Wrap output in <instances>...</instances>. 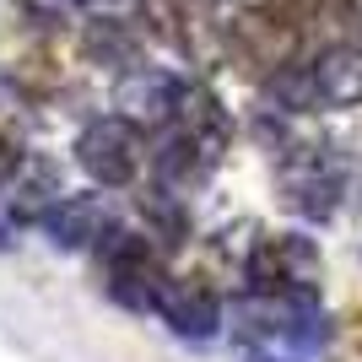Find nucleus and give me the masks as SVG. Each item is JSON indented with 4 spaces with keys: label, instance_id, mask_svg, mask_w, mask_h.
<instances>
[{
    "label": "nucleus",
    "instance_id": "nucleus-1",
    "mask_svg": "<svg viewBox=\"0 0 362 362\" xmlns=\"http://www.w3.org/2000/svg\"><path fill=\"white\" fill-rule=\"evenodd\" d=\"M233 341L238 362H314L319 346L330 341V319L319 298H249L233 308Z\"/></svg>",
    "mask_w": 362,
    "mask_h": 362
},
{
    "label": "nucleus",
    "instance_id": "nucleus-2",
    "mask_svg": "<svg viewBox=\"0 0 362 362\" xmlns=\"http://www.w3.org/2000/svg\"><path fill=\"white\" fill-rule=\"evenodd\" d=\"M173 119L179 124L163 136V146L151 151V168H157L163 189H195V184H206L216 173L233 124H227V108L216 103L211 87H184V103Z\"/></svg>",
    "mask_w": 362,
    "mask_h": 362
},
{
    "label": "nucleus",
    "instance_id": "nucleus-3",
    "mask_svg": "<svg viewBox=\"0 0 362 362\" xmlns=\"http://www.w3.org/2000/svg\"><path fill=\"white\" fill-rule=\"evenodd\" d=\"M276 189L298 216L330 222L341 195H346V157L330 141H298L276 157Z\"/></svg>",
    "mask_w": 362,
    "mask_h": 362
},
{
    "label": "nucleus",
    "instance_id": "nucleus-4",
    "mask_svg": "<svg viewBox=\"0 0 362 362\" xmlns=\"http://www.w3.org/2000/svg\"><path fill=\"white\" fill-rule=\"evenodd\" d=\"M271 92L287 108H351L362 103V49L335 44L303 71H281Z\"/></svg>",
    "mask_w": 362,
    "mask_h": 362
},
{
    "label": "nucleus",
    "instance_id": "nucleus-5",
    "mask_svg": "<svg viewBox=\"0 0 362 362\" xmlns=\"http://www.w3.org/2000/svg\"><path fill=\"white\" fill-rule=\"evenodd\" d=\"M319 276H325V259L298 233L259 238L249 265H243L249 292H265V298H319Z\"/></svg>",
    "mask_w": 362,
    "mask_h": 362
},
{
    "label": "nucleus",
    "instance_id": "nucleus-6",
    "mask_svg": "<svg viewBox=\"0 0 362 362\" xmlns=\"http://www.w3.org/2000/svg\"><path fill=\"white\" fill-rule=\"evenodd\" d=\"M98 259H103V287L114 303L124 308H157V292H163V265H157V249L136 233H108L98 243Z\"/></svg>",
    "mask_w": 362,
    "mask_h": 362
},
{
    "label": "nucleus",
    "instance_id": "nucleus-7",
    "mask_svg": "<svg viewBox=\"0 0 362 362\" xmlns=\"http://www.w3.org/2000/svg\"><path fill=\"white\" fill-rule=\"evenodd\" d=\"M141 157H146L141 130L124 119V114H114V119H92L87 130L76 136V163H81V173H87L92 184H103V189L130 184L141 173Z\"/></svg>",
    "mask_w": 362,
    "mask_h": 362
},
{
    "label": "nucleus",
    "instance_id": "nucleus-8",
    "mask_svg": "<svg viewBox=\"0 0 362 362\" xmlns=\"http://www.w3.org/2000/svg\"><path fill=\"white\" fill-rule=\"evenodd\" d=\"M157 314H163V325L173 335H184V341H211V335L222 330V303H216V292L206 287V281H195V276L163 281Z\"/></svg>",
    "mask_w": 362,
    "mask_h": 362
},
{
    "label": "nucleus",
    "instance_id": "nucleus-9",
    "mask_svg": "<svg viewBox=\"0 0 362 362\" xmlns=\"http://www.w3.org/2000/svg\"><path fill=\"white\" fill-rule=\"evenodd\" d=\"M227 44H233V54H238L249 71H276V65H287L292 44H298V28H292L287 16H276L271 6H259V11L233 16Z\"/></svg>",
    "mask_w": 362,
    "mask_h": 362
},
{
    "label": "nucleus",
    "instance_id": "nucleus-10",
    "mask_svg": "<svg viewBox=\"0 0 362 362\" xmlns=\"http://www.w3.org/2000/svg\"><path fill=\"white\" fill-rule=\"evenodd\" d=\"M141 11H146L151 33L168 49H179L189 60L211 54V11H206V0H141Z\"/></svg>",
    "mask_w": 362,
    "mask_h": 362
},
{
    "label": "nucleus",
    "instance_id": "nucleus-11",
    "mask_svg": "<svg viewBox=\"0 0 362 362\" xmlns=\"http://www.w3.org/2000/svg\"><path fill=\"white\" fill-rule=\"evenodd\" d=\"M184 103V81L168 71H130L114 87V108L130 124H168Z\"/></svg>",
    "mask_w": 362,
    "mask_h": 362
},
{
    "label": "nucleus",
    "instance_id": "nucleus-12",
    "mask_svg": "<svg viewBox=\"0 0 362 362\" xmlns=\"http://www.w3.org/2000/svg\"><path fill=\"white\" fill-rule=\"evenodd\" d=\"M49 238L54 249H87L108 238V200L103 195H71L49 211Z\"/></svg>",
    "mask_w": 362,
    "mask_h": 362
},
{
    "label": "nucleus",
    "instance_id": "nucleus-13",
    "mask_svg": "<svg viewBox=\"0 0 362 362\" xmlns=\"http://www.w3.org/2000/svg\"><path fill=\"white\" fill-rule=\"evenodd\" d=\"M11 222L22 227V222H33V216H44V211H54L60 206V173L49 163H33L22 179H16V189H11Z\"/></svg>",
    "mask_w": 362,
    "mask_h": 362
},
{
    "label": "nucleus",
    "instance_id": "nucleus-14",
    "mask_svg": "<svg viewBox=\"0 0 362 362\" xmlns=\"http://www.w3.org/2000/svg\"><path fill=\"white\" fill-rule=\"evenodd\" d=\"M141 216L157 227V243H179V238H184V211L173 206V189L146 195V200H141Z\"/></svg>",
    "mask_w": 362,
    "mask_h": 362
},
{
    "label": "nucleus",
    "instance_id": "nucleus-15",
    "mask_svg": "<svg viewBox=\"0 0 362 362\" xmlns=\"http://www.w3.org/2000/svg\"><path fill=\"white\" fill-rule=\"evenodd\" d=\"M11 173H16V146H11L6 136H0V189L11 184Z\"/></svg>",
    "mask_w": 362,
    "mask_h": 362
},
{
    "label": "nucleus",
    "instance_id": "nucleus-16",
    "mask_svg": "<svg viewBox=\"0 0 362 362\" xmlns=\"http://www.w3.org/2000/svg\"><path fill=\"white\" fill-rule=\"evenodd\" d=\"M346 16H351V22L362 28V0H346Z\"/></svg>",
    "mask_w": 362,
    "mask_h": 362
},
{
    "label": "nucleus",
    "instance_id": "nucleus-17",
    "mask_svg": "<svg viewBox=\"0 0 362 362\" xmlns=\"http://www.w3.org/2000/svg\"><path fill=\"white\" fill-rule=\"evenodd\" d=\"M81 6H87V0H81Z\"/></svg>",
    "mask_w": 362,
    "mask_h": 362
}]
</instances>
